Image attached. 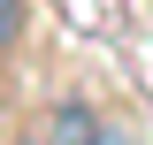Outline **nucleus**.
Wrapping results in <instances>:
<instances>
[{"label": "nucleus", "mask_w": 153, "mask_h": 145, "mask_svg": "<svg viewBox=\"0 0 153 145\" xmlns=\"http://www.w3.org/2000/svg\"><path fill=\"white\" fill-rule=\"evenodd\" d=\"M16 145H31V138H16Z\"/></svg>", "instance_id": "20e7f679"}, {"label": "nucleus", "mask_w": 153, "mask_h": 145, "mask_svg": "<svg viewBox=\"0 0 153 145\" xmlns=\"http://www.w3.org/2000/svg\"><path fill=\"white\" fill-rule=\"evenodd\" d=\"M92 145H138L130 130H92Z\"/></svg>", "instance_id": "7ed1b4c3"}, {"label": "nucleus", "mask_w": 153, "mask_h": 145, "mask_svg": "<svg viewBox=\"0 0 153 145\" xmlns=\"http://www.w3.org/2000/svg\"><path fill=\"white\" fill-rule=\"evenodd\" d=\"M92 130H100V122H84V107H76V99L61 107V145H92Z\"/></svg>", "instance_id": "f257e3e1"}, {"label": "nucleus", "mask_w": 153, "mask_h": 145, "mask_svg": "<svg viewBox=\"0 0 153 145\" xmlns=\"http://www.w3.org/2000/svg\"><path fill=\"white\" fill-rule=\"evenodd\" d=\"M23 38V0H0V54Z\"/></svg>", "instance_id": "f03ea898"}]
</instances>
